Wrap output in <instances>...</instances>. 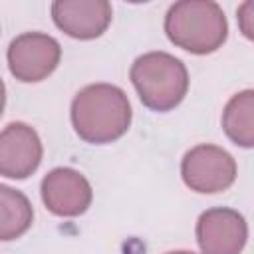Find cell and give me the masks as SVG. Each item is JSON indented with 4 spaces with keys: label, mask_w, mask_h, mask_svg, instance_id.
I'll return each mask as SVG.
<instances>
[{
    "label": "cell",
    "mask_w": 254,
    "mask_h": 254,
    "mask_svg": "<svg viewBox=\"0 0 254 254\" xmlns=\"http://www.w3.org/2000/svg\"><path fill=\"white\" fill-rule=\"evenodd\" d=\"M71 125L79 139L91 145L113 143L131 125V103L125 91L111 83H91L71 101Z\"/></svg>",
    "instance_id": "6da1fadb"
},
{
    "label": "cell",
    "mask_w": 254,
    "mask_h": 254,
    "mask_svg": "<svg viewBox=\"0 0 254 254\" xmlns=\"http://www.w3.org/2000/svg\"><path fill=\"white\" fill-rule=\"evenodd\" d=\"M222 129L226 137L244 149L254 147V91L234 93L222 111Z\"/></svg>",
    "instance_id": "30bf717a"
},
{
    "label": "cell",
    "mask_w": 254,
    "mask_h": 254,
    "mask_svg": "<svg viewBox=\"0 0 254 254\" xmlns=\"http://www.w3.org/2000/svg\"><path fill=\"white\" fill-rule=\"evenodd\" d=\"M238 26L248 40L254 38V2L252 0H246L238 8Z\"/></svg>",
    "instance_id": "7c38bea8"
},
{
    "label": "cell",
    "mask_w": 254,
    "mask_h": 254,
    "mask_svg": "<svg viewBox=\"0 0 254 254\" xmlns=\"http://www.w3.org/2000/svg\"><path fill=\"white\" fill-rule=\"evenodd\" d=\"M10 73L24 81L36 83L46 79L62 60V46L44 32H24L16 36L6 52Z\"/></svg>",
    "instance_id": "5b68a950"
},
{
    "label": "cell",
    "mask_w": 254,
    "mask_h": 254,
    "mask_svg": "<svg viewBox=\"0 0 254 254\" xmlns=\"http://www.w3.org/2000/svg\"><path fill=\"white\" fill-rule=\"evenodd\" d=\"M234 157L218 145H196L189 149L181 161V177L185 185L200 194L222 192L236 181Z\"/></svg>",
    "instance_id": "277c9868"
},
{
    "label": "cell",
    "mask_w": 254,
    "mask_h": 254,
    "mask_svg": "<svg viewBox=\"0 0 254 254\" xmlns=\"http://www.w3.org/2000/svg\"><path fill=\"white\" fill-rule=\"evenodd\" d=\"M44 147L34 127L22 121L8 123L0 131V175L28 179L42 163Z\"/></svg>",
    "instance_id": "ba28073f"
},
{
    "label": "cell",
    "mask_w": 254,
    "mask_h": 254,
    "mask_svg": "<svg viewBox=\"0 0 254 254\" xmlns=\"http://www.w3.org/2000/svg\"><path fill=\"white\" fill-rule=\"evenodd\" d=\"M167 254H196V252H190V250H173V252H167Z\"/></svg>",
    "instance_id": "5bb4252c"
},
{
    "label": "cell",
    "mask_w": 254,
    "mask_h": 254,
    "mask_svg": "<svg viewBox=\"0 0 254 254\" xmlns=\"http://www.w3.org/2000/svg\"><path fill=\"white\" fill-rule=\"evenodd\" d=\"M194 232L202 254H240L248 240L246 218L228 206L204 210L196 220Z\"/></svg>",
    "instance_id": "8992f818"
},
{
    "label": "cell",
    "mask_w": 254,
    "mask_h": 254,
    "mask_svg": "<svg viewBox=\"0 0 254 254\" xmlns=\"http://www.w3.org/2000/svg\"><path fill=\"white\" fill-rule=\"evenodd\" d=\"M52 18L69 38L93 40L109 28L113 10L107 0H56L52 4Z\"/></svg>",
    "instance_id": "9c48e42d"
},
{
    "label": "cell",
    "mask_w": 254,
    "mask_h": 254,
    "mask_svg": "<svg viewBox=\"0 0 254 254\" xmlns=\"http://www.w3.org/2000/svg\"><path fill=\"white\" fill-rule=\"evenodd\" d=\"M4 105H6V85L0 77V117H2V111H4Z\"/></svg>",
    "instance_id": "4fadbf2b"
},
{
    "label": "cell",
    "mask_w": 254,
    "mask_h": 254,
    "mask_svg": "<svg viewBox=\"0 0 254 254\" xmlns=\"http://www.w3.org/2000/svg\"><path fill=\"white\" fill-rule=\"evenodd\" d=\"M129 77L141 103L159 113L175 109L189 91L187 65L167 52H147L139 56L131 64Z\"/></svg>",
    "instance_id": "3957f363"
},
{
    "label": "cell",
    "mask_w": 254,
    "mask_h": 254,
    "mask_svg": "<svg viewBox=\"0 0 254 254\" xmlns=\"http://www.w3.org/2000/svg\"><path fill=\"white\" fill-rule=\"evenodd\" d=\"M42 200L46 208L56 216H79L93 200V190L89 181L75 169L56 167L52 169L40 185Z\"/></svg>",
    "instance_id": "52a82bcc"
},
{
    "label": "cell",
    "mask_w": 254,
    "mask_h": 254,
    "mask_svg": "<svg viewBox=\"0 0 254 254\" xmlns=\"http://www.w3.org/2000/svg\"><path fill=\"white\" fill-rule=\"evenodd\" d=\"M34 220V208L28 196L0 183V240H16L28 232Z\"/></svg>",
    "instance_id": "8fae6325"
},
{
    "label": "cell",
    "mask_w": 254,
    "mask_h": 254,
    "mask_svg": "<svg viewBox=\"0 0 254 254\" xmlns=\"http://www.w3.org/2000/svg\"><path fill=\"white\" fill-rule=\"evenodd\" d=\"M165 34L177 48L204 56L226 42L228 22L224 10L212 0H181L167 10Z\"/></svg>",
    "instance_id": "7a4b0ae2"
}]
</instances>
